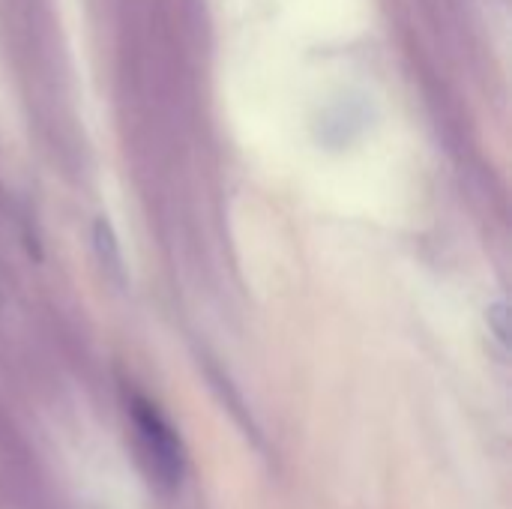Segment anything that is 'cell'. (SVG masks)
Returning a JSON list of instances; mask_svg holds the SVG:
<instances>
[{
  "mask_svg": "<svg viewBox=\"0 0 512 509\" xmlns=\"http://www.w3.org/2000/svg\"><path fill=\"white\" fill-rule=\"evenodd\" d=\"M129 417H132V426H135L138 453H141L144 468L153 474V480L162 489L180 486L186 456H183V444H180L177 432L171 429V423L144 396L129 399Z\"/></svg>",
  "mask_w": 512,
  "mask_h": 509,
  "instance_id": "1",
  "label": "cell"
},
{
  "mask_svg": "<svg viewBox=\"0 0 512 509\" xmlns=\"http://www.w3.org/2000/svg\"><path fill=\"white\" fill-rule=\"evenodd\" d=\"M48 492L42 465L24 438L0 420V504L12 509H45Z\"/></svg>",
  "mask_w": 512,
  "mask_h": 509,
  "instance_id": "2",
  "label": "cell"
},
{
  "mask_svg": "<svg viewBox=\"0 0 512 509\" xmlns=\"http://www.w3.org/2000/svg\"><path fill=\"white\" fill-rule=\"evenodd\" d=\"M93 243H96V252H99L102 267L114 279H123V252H120L117 234H114V228H111V222L105 216L96 219V225H93Z\"/></svg>",
  "mask_w": 512,
  "mask_h": 509,
  "instance_id": "3",
  "label": "cell"
},
{
  "mask_svg": "<svg viewBox=\"0 0 512 509\" xmlns=\"http://www.w3.org/2000/svg\"><path fill=\"white\" fill-rule=\"evenodd\" d=\"M507 321H510V315H507V303H495L492 309H489V324L495 327V336H498V342L507 348V342H510V327H507Z\"/></svg>",
  "mask_w": 512,
  "mask_h": 509,
  "instance_id": "4",
  "label": "cell"
}]
</instances>
